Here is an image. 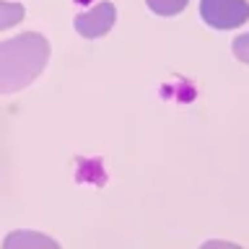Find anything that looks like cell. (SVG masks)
Segmentation results:
<instances>
[{"mask_svg":"<svg viewBox=\"0 0 249 249\" xmlns=\"http://www.w3.org/2000/svg\"><path fill=\"white\" fill-rule=\"evenodd\" d=\"M114 21H117L114 5L101 0L99 5H93L91 11H86L75 18V31L86 39H96V36H104L114 26Z\"/></svg>","mask_w":249,"mask_h":249,"instance_id":"cell-3","label":"cell"},{"mask_svg":"<svg viewBox=\"0 0 249 249\" xmlns=\"http://www.w3.org/2000/svg\"><path fill=\"white\" fill-rule=\"evenodd\" d=\"M145 3L159 16H177L187 8V0H145Z\"/></svg>","mask_w":249,"mask_h":249,"instance_id":"cell-6","label":"cell"},{"mask_svg":"<svg viewBox=\"0 0 249 249\" xmlns=\"http://www.w3.org/2000/svg\"><path fill=\"white\" fill-rule=\"evenodd\" d=\"M200 13L213 29H236L249 18L247 0H200Z\"/></svg>","mask_w":249,"mask_h":249,"instance_id":"cell-2","label":"cell"},{"mask_svg":"<svg viewBox=\"0 0 249 249\" xmlns=\"http://www.w3.org/2000/svg\"><path fill=\"white\" fill-rule=\"evenodd\" d=\"M233 54L249 65V34H241V36L233 39Z\"/></svg>","mask_w":249,"mask_h":249,"instance_id":"cell-7","label":"cell"},{"mask_svg":"<svg viewBox=\"0 0 249 249\" xmlns=\"http://www.w3.org/2000/svg\"><path fill=\"white\" fill-rule=\"evenodd\" d=\"M47 60H50V42L36 31H26L8 42H0V93L26 89L44 70Z\"/></svg>","mask_w":249,"mask_h":249,"instance_id":"cell-1","label":"cell"},{"mask_svg":"<svg viewBox=\"0 0 249 249\" xmlns=\"http://www.w3.org/2000/svg\"><path fill=\"white\" fill-rule=\"evenodd\" d=\"M23 13L26 11H23L21 3H5V0H0V31L16 26L23 18Z\"/></svg>","mask_w":249,"mask_h":249,"instance_id":"cell-5","label":"cell"},{"mask_svg":"<svg viewBox=\"0 0 249 249\" xmlns=\"http://www.w3.org/2000/svg\"><path fill=\"white\" fill-rule=\"evenodd\" d=\"M5 247H57L54 239H47L42 233H31V231H21V233H11L5 239Z\"/></svg>","mask_w":249,"mask_h":249,"instance_id":"cell-4","label":"cell"}]
</instances>
